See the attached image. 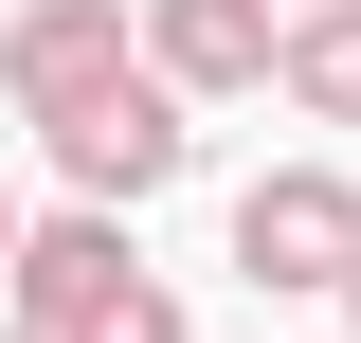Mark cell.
<instances>
[{"label": "cell", "mask_w": 361, "mask_h": 343, "mask_svg": "<svg viewBox=\"0 0 361 343\" xmlns=\"http://www.w3.org/2000/svg\"><path fill=\"white\" fill-rule=\"evenodd\" d=\"M37 145H54V181H73V199H163V181L199 163V127H180V90H163V73H109L90 109H54Z\"/></svg>", "instance_id": "obj_1"}, {"label": "cell", "mask_w": 361, "mask_h": 343, "mask_svg": "<svg viewBox=\"0 0 361 343\" xmlns=\"http://www.w3.org/2000/svg\"><path fill=\"white\" fill-rule=\"evenodd\" d=\"M343 253H361V181L343 163H271L235 199V271L253 289H343Z\"/></svg>", "instance_id": "obj_2"}, {"label": "cell", "mask_w": 361, "mask_h": 343, "mask_svg": "<svg viewBox=\"0 0 361 343\" xmlns=\"http://www.w3.org/2000/svg\"><path fill=\"white\" fill-rule=\"evenodd\" d=\"M109 73H145L127 0H18V18H0V90H18V127H54V109H90Z\"/></svg>", "instance_id": "obj_3"}, {"label": "cell", "mask_w": 361, "mask_h": 343, "mask_svg": "<svg viewBox=\"0 0 361 343\" xmlns=\"http://www.w3.org/2000/svg\"><path fill=\"white\" fill-rule=\"evenodd\" d=\"M271 18H289V0H127L145 73H163L180 109H235V90H271Z\"/></svg>", "instance_id": "obj_4"}, {"label": "cell", "mask_w": 361, "mask_h": 343, "mask_svg": "<svg viewBox=\"0 0 361 343\" xmlns=\"http://www.w3.org/2000/svg\"><path fill=\"white\" fill-rule=\"evenodd\" d=\"M109 271H145V253H127V199H73V217H18V253H0V307H18V325L54 343V325H73L90 289H109Z\"/></svg>", "instance_id": "obj_5"}, {"label": "cell", "mask_w": 361, "mask_h": 343, "mask_svg": "<svg viewBox=\"0 0 361 343\" xmlns=\"http://www.w3.org/2000/svg\"><path fill=\"white\" fill-rule=\"evenodd\" d=\"M271 90L307 127H361V0H289L271 18Z\"/></svg>", "instance_id": "obj_6"}, {"label": "cell", "mask_w": 361, "mask_h": 343, "mask_svg": "<svg viewBox=\"0 0 361 343\" xmlns=\"http://www.w3.org/2000/svg\"><path fill=\"white\" fill-rule=\"evenodd\" d=\"M54 343H199V325H180V289H163V271H109V289H90Z\"/></svg>", "instance_id": "obj_7"}, {"label": "cell", "mask_w": 361, "mask_h": 343, "mask_svg": "<svg viewBox=\"0 0 361 343\" xmlns=\"http://www.w3.org/2000/svg\"><path fill=\"white\" fill-rule=\"evenodd\" d=\"M0 253H18V181H0Z\"/></svg>", "instance_id": "obj_8"}, {"label": "cell", "mask_w": 361, "mask_h": 343, "mask_svg": "<svg viewBox=\"0 0 361 343\" xmlns=\"http://www.w3.org/2000/svg\"><path fill=\"white\" fill-rule=\"evenodd\" d=\"M343 325H361V253H343Z\"/></svg>", "instance_id": "obj_9"}, {"label": "cell", "mask_w": 361, "mask_h": 343, "mask_svg": "<svg viewBox=\"0 0 361 343\" xmlns=\"http://www.w3.org/2000/svg\"><path fill=\"white\" fill-rule=\"evenodd\" d=\"M0 343H37V325H18V307H0Z\"/></svg>", "instance_id": "obj_10"}]
</instances>
